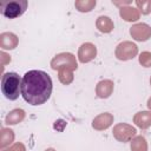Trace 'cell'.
Here are the masks:
<instances>
[{
  "instance_id": "obj_1",
  "label": "cell",
  "mask_w": 151,
  "mask_h": 151,
  "mask_svg": "<svg viewBox=\"0 0 151 151\" xmlns=\"http://www.w3.org/2000/svg\"><path fill=\"white\" fill-rule=\"evenodd\" d=\"M52 87V79L44 71H28L21 79V96L31 105H41L47 101Z\"/></svg>"
},
{
  "instance_id": "obj_2",
  "label": "cell",
  "mask_w": 151,
  "mask_h": 151,
  "mask_svg": "<svg viewBox=\"0 0 151 151\" xmlns=\"http://www.w3.org/2000/svg\"><path fill=\"white\" fill-rule=\"evenodd\" d=\"M1 91L9 100L18 99L21 93V80L19 74L15 72L5 73L1 79Z\"/></svg>"
},
{
  "instance_id": "obj_3",
  "label": "cell",
  "mask_w": 151,
  "mask_h": 151,
  "mask_svg": "<svg viewBox=\"0 0 151 151\" xmlns=\"http://www.w3.org/2000/svg\"><path fill=\"white\" fill-rule=\"evenodd\" d=\"M26 8V0H2L0 2V11L2 15H5L8 19H14L22 15Z\"/></svg>"
},
{
  "instance_id": "obj_4",
  "label": "cell",
  "mask_w": 151,
  "mask_h": 151,
  "mask_svg": "<svg viewBox=\"0 0 151 151\" xmlns=\"http://www.w3.org/2000/svg\"><path fill=\"white\" fill-rule=\"evenodd\" d=\"M51 67L53 70H64V68H67V70H77L78 67V64H77V59L76 57L72 54V53H68V52H64V53H59L57 54L52 61H51Z\"/></svg>"
},
{
  "instance_id": "obj_5",
  "label": "cell",
  "mask_w": 151,
  "mask_h": 151,
  "mask_svg": "<svg viewBox=\"0 0 151 151\" xmlns=\"http://www.w3.org/2000/svg\"><path fill=\"white\" fill-rule=\"evenodd\" d=\"M136 129L132 126V125H129V124H124V123H120V124H117L114 127H113V137L118 140V142H122V143H126V142H130L133 139V137L136 136Z\"/></svg>"
},
{
  "instance_id": "obj_6",
  "label": "cell",
  "mask_w": 151,
  "mask_h": 151,
  "mask_svg": "<svg viewBox=\"0 0 151 151\" xmlns=\"http://www.w3.org/2000/svg\"><path fill=\"white\" fill-rule=\"evenodd\" d=\"M138 53V47L132 41H123L116 48V57L119 60H130L133 59Z\"/></svg>"
},
{
  "instance_id": "obj_7",
  "label": "cell",
  "mask_w": 151,
  "mask_h": 151,
  "mask_svg": "<svg viewBox=\"0 0 151 151\" xmlns=\"http://www.w3.org/2000/svg\"><path fill=\"white\" fill-rule=\"evenodd\" d=\"M130 34L137 41H146L151 38V27L144 22L136 24L130 28Z\"/></svg>"
},
{
  "instance_id": "obj_8",
  "label": "cell",
  "mask_w": 151,
  "mask_h": 151,
  "mask_svg": "<svg viewBox=\"0 0 151 151\" xmlns=\"http://www.w3.org/2000/svg\"><path fill=\"white\" fill-rule=\"evenodd\" d=\"M97 55V47L91 42H85L79 47L78 51V59L80 63L85 64L93 60Z\"/></svg>"
},
{
  "instance_id": "obj_9",
  "label": "cell",
  "mask_w": 151,
  "mask_h": 151,
  "mask_svg": "<svg viewBox=\"0 0 151 151\" xmlns=\"http://www.w3.org/2000/svg\"><path fill=\"white\" fill-rule=\"evenodd\" d=\"M113 123V116L109 112H104L100 113L99 116H97L93 120H92V127L97 131H103L106 130L107 127H110Z\"/></svg>"
},
{
  "instance_id": "obj_10",
  "label": "cell",
  "mask_w": 151,
  "mask_h": 151,
  "mask_svg": "<svg viewBox=\"0 0 151 151\" xmlns=\"http://www.w3.org/2000/svg\"><path fill=\"white\" fill-rule=\"evenodd\" d=\"M18 37L12 32H4L0 34V47L2 50H13L18 46Z\"/></svg>"
},
{
  "instance_id": "obj_11",
  "label": "cell",
  "mask_w": 151,
  "mask_h": 151,
  "mask_svg": "<svg viewBox=\"0 0 151 151\" xmlns=\"http://www.w3.org/2000/svg\"><path fill=\"white\" fill-rule=\"evenodd\" d=\"M113 92V81L110 79H104L99 81L96 86V94L99 98H109Z\"/></svg>"
},
{
  "instance_id": "obj_12",
  "label": "cell",
  "mask_w": 151,
  "mask_h": 151,
  "mask_svg": "<svg viewBox=\"0 0 151 151\" xmlns=\"http://www.w3.org/2000/svg\"><path fill=\"white\" fill-rule=\"evenodd\" d=\"M133 123L143 130L147 129L151 126V111H140L136 113L133 117Z\"/></svg>"
},
{
  "instance_id": "obj_13",
  "label": "cell",
  "mask_w": 151,
  "mask_h": 151,
  "mask_svg": "<svg viewBox=\"0 0 151 151\" xmlns=\"http://www.w3.org/2000/svg\"><path fill=\"white\" fill-rule=\"evenodd\" d=\"M120 17L125 21H136L139 19L140 13L137 8L131 7V6H124L120 7Z\"/></svg>"
},
{
  "instance_id": "obj_14",
  "label": "cell",
  "mask_w": 151,
  "mask_h": 151,
  "mask_svg": "<svg viewBox=\"0 0 151 151\" xmlns=\"http://www.w3.org/2000/svg\"><path fill=\"white\" fill-rule=\"evenodd\" d=\"M25 118V111L22 109H14L12 110L5 118V123L7 125H15L22 122Z\"/></svg>"
},
{
  "instance_id": "obj_15",
  "label": "cell",
  "mask_w": 151,
  "mask_h": 151,
  "mask_svg": "<svg viewBox=\"0 0 151 151\" xmlns=\"http://www.w3.org/2000/svg\"><path fill=\"white\" fill-rule=\"evenodd\" d=\"M96 26L97 28L101 32V33H110L113 29V22L109 17L101 15L97 19L96 21Z\"/></svg>"
},
{
  "instance_id": "obj_16",
  "label": "cell",
  "mask_w": 151,
  "mask_h": 151,
  "mask_svg": "<svg viewBox=\"0 0 151 151\" xmlns=\"http://www.w3.org/2000/svg\"><path fill=\"white\" fill-rule=\"evenodd\" d=\"M13 140H14V132L11 129L2 127L0 131V147H1V150H4L9 144H12Z\"/></svg>"
},
{
  "instance_id": "obj_17",
  "label": "cell",
  "mask_w": 151,
  "mask_h": 151,
  "mask_svg": "<svg viewBox=\"0 0 151 151\" xmlns=\"http://www.w3.org/2000/svg\"><path fill=\"white\" fill-rule=\"evenodd\" d=\"M131 151H147V143L143 136H137L132 139Z\"/></svg>"
},
{
  "instance_id": "obj_18",
  "label": "cell",
  "mask_w": 151,
  "mask_h": 151,
  "mask_svg": "<svg viewBox=\"0 0 151 151\" xmlns=\"http://www.w3.org/2000/svg\"><path fill=\"white\" fill-rule=\"evenodd\" d=\"M74 6L79 12H90L96 6V0H78L74 2Z\"/></svg>"
},
{
  "instance_id": "obj_19",
  "label": "cell",
  "mask_w": 151,
  "mask_h": 151,
  "mask_svg": "<svg viewBox=\"0 0 151 151\" xmlns=\"http://www.w3.org/2000/svg\"><path fill=\"white\" fill-rule=\"evenodd\" d=\"M58 78H59V81L64 85H68L73 81V71L72 70H67V68H64V70H59V73H58Z\"/></svg>"
},
{
  "instance_id": "obj_20",
  "label": "cell",
  "mask_w": 151,
  "mask_h": 151,
  "mask_svg": "<svg viewBox=\"0 0 151 151\" xmlns=\"http://www.w3.org/2000/svg\"><path fill=\"white\" fill-rule=\"evenodd\" d=\"M136 5L138 7V11L142 12V14H149L151 11V1L149 0H137Z\"/></svg>"
},
{
  "instance_id": "obj_21",
  "label": "cell",
  "mask_w": 151,
  "mask_h": 151,
  "mask_svg": "<svg viewBox=\"0 0 151 151\" xmlns=\"http://www.w3.org/2000/svg\"><path fill=\"white\" fill-rule=\"evenodd\" d=\"M139 64L144 67H150L151 66V52H142L139 54Z\"/></svg>"
},
{
  "instance_id": "obj_22",
  "label": "cell",
  "mask_w": 151,
  "mask_h": 151,
  "mask_svg": "<svg viewBox=\"0 0 151 151\" xmlns=\"http://www.w3.org/2000/svg\"><path fill=\"white\" fill-rule=\"evenodd\" d=\"M1 151H26V147L22 143H15L8 149H4Z\"/></svg>"
},
{
  "instance_id": "obj_23",
  "label": "cell",
  "mask_w": 151,
  "mask_h": 151,
  "mask_svg": "<svg viewBox=\"0 0 151 151\" xmlns=\"http://www.w3.org/2000/svg\"><path fill=\"white\" fill-rule=\"evenodd\" d=\"M0 59H1V65L5 66L6 64H8L11 61V57L8 54H6L5 52H1L0 53Z\"/></svg>"
},
{
  "instance_id": "obj_24",
  "label": "cell",
  "mask_w": 151,
  "mask_h": 151,
  "mask_svg": "<svg viewBox=\"0 0 151 151\" xmlns=\"http://www.w3.org/2000/svg\"><path fill=\"white\" fill-rule=\"evenodd\" d=\"M113 4H114V5H118V6L122 5V2H113ZM129 4H130V1H125V2H123V5H129Z\"/></svg>"
},
{
  "instance_id": "obj_25",
  "label": "cell",
  "mask_w": 151,
  "mask_h": 151,
  "mask_svg": "<svg viewBox=\"0 0 151 151\" xmlns=\"http://www.w3.org/2000/svg\"><path fill=\"white\" fill-rule=\"evenodd\" d=\"M147 107L151 110V97L149 98V100H147Z\"/></svg>"
},
{
  "instance_id": "obj_26",
  "label": "cell",
  "mask_w": 151,
  "mask_h": 151,
  "mask_svg": "<svg viewBox=\"0 0 151 151\" xmlns=\"http://www.w3.org/2000/svg\"><path fill=\"white\" fill-rule=\"evenodd\" d=\"M45 151H55V150H54V149H46Z\"/></svg>"
},
{
  "instance_id": "obj_27",
  "label": "cell",
  "mask_w": 151,
  "mask_h": 151,
  "mask_svg": "<svg viewBox=\"0 0 151 151\" xmlns=\"http://www.w3.org/2000/svg\"><path fill=\"white\" fill-rule=\"evenodd\" d=\"M150 85H151V78H150Z\"/></svg>"
}]
</instances>
